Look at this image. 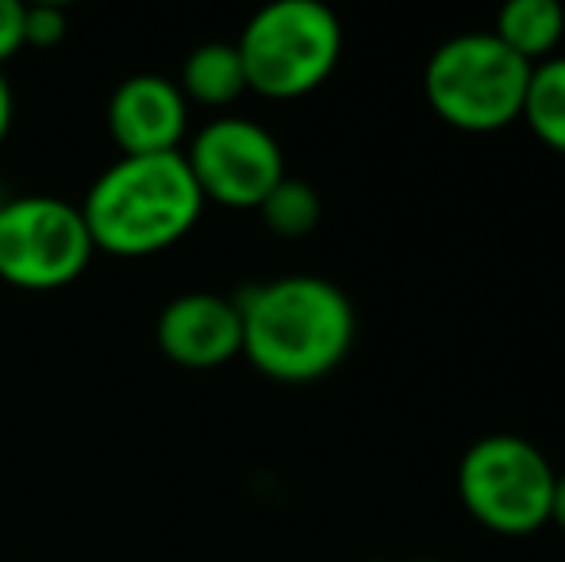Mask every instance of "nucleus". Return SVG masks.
Masks as SVG:
<instances>
[{
    "mask_svg": "<svg viewBox=\"0 0 565 562\" xmlns=\"http://www.w3.org/2000/svg\"><path fill=\"white\" fill-rule=\"evenodd\" d=\"M154 339L166 359L185 370L224 367L243 354L238 305L220 293H181L162 308Z\"/></svg>",
    "mask_w": 565,
    "mask_h": 562,
    "instance_id": "obj_8",
    "label": "nucleus"
},
{
    "mask_svg": "<svg viewBox=\"0 0 565 562\" xmlns=\"http://www.w3.org/2000/svg\"><path fill=\"white\" fill-rule=\"evenodd\" d=\"M66 12L54 4L23 8V46H58L66 39Z\"/></svg>",
    "mask_w": 565,
    "mask_h": 562,
    "instance_id": "obj_14",
    "label": "nucleus"
},
{
    "mask_svg": "<svg viewBox=\"0 0 565 562\" xmlns=\"http://www.w3.org/2000/svg\"><path fill=\"white\" fill-rule=\"evenodd\" d=\"M238 305L243 354L285 385H308L339 370L358 336V312L335 282L285 274L246 289Z\"/></svg>",
    "mask_w": 565,
    "mask_h": 562,
    "instance_id": "obj_1",
    "label": "nucleus"
},
{
    "mask_svg": "<svg viewBox=\"0 0 565 562\" xmlns=\"http://www.w3.org/2000/svg\"><path fill=\"white\" fill-rule=\"evenodd\" d=\"M562 31H565V12L558 0H508L497 12L492 35L512 54H520L527 66H539V62L554 59V46L562 43Z\"/></svg>",
    "mask_w": 565,
    "mask_h": 562,
    "instance_id": "obj_10",
    "label": "nucleus"
},
{
    "mask_svg": "<svg viewBox=\"0 0 565 562\" xmlns=\"http://www.w3.org/2000/svg\"><path fill=\"white\" fill-rule=\"evenodd\" d=\"M551 458L531 439L497 432L477 439L458 463V494L466 512L497 536H535L551 524L554 501Z\"/></svg>",
    "mask_w": 565,
    "mask_h": 562,
    "instance_id": "obj_5",
    "label": "nucleus"
},
{
    "mask_svg": "<svg viewBox=\"0 0 565 562\" xmlns=\"http://www.w3.org/2000/svg\"><path fill=\"white\" fill-rule=\"evenodd\" d=\"M8 128H12V85H8L4 70H0V142H4Z\"/></svg>",
    "mask_w": 565,
    "mask_h": 562,
    "instance_id": "obj_16",
    "label": "nucleus"
},
{
    "mask_svg": "<svg viewBox=\"0 0 565 562\" xmlns=\"http://www.w3.org/2000/svg\"><path fill=\"white\" fill-rule=\"evenodd\" d=\"M551 520L565 532V474H558L554 481V501H551Z\"/></svg>",
    "mask_w": 565,
    "mask_h": 562,
    "instance_id": "obj_17",
    "label": "nucleus"
},
{
    "mask_svg": "<svg viewBox=\"0 0 565 562\" xmlns=\"http://www.w3.org/2000/svg\"><path fill=\"white\" fill-rule=\"evenodd\" d=\"M531 66L492 31H461L447 39L424 66L431 113L454 131L492 136L520 120Z\"/></svg>",
    "mask_w": 565,
    "mask_h": 562,
    "instance_id": "obj_3",
    "label": "nucleus"
},
{
    "mask_svg": "<svg viewBox=\"0 0 565 562\" xmlns=\"http://www.w3.org/2000/svg\"><path fill=\"white\" fill-rule=\"evenodd\" d=\"M185 162L204 201L227 209H258L269 189L285 178V155L277 139L243 116H220L196 131Z\"/></svg>",
    "mask_w": 565,
    "mask_h": 562,
    "instance_id": "obj_7",
    "label": "nucleus"
},
{
    "mask_svg": "<svg viewBox=\"0 0 565 562\" xmlns=\"http://www.w3.org/2000/svg\"><path fill=\"white\" fill-rule=\"evenodd\" d=\"M258 212H262V224L274 235H281V240H300V235H308L320 224L323 209H320V193H316L308 181L285 173V178L269 189L266 201L258 204Z\"/></svg>",
    "mask_w": 565,
    "mask_h": 562,
    "instance_id": "obj_13",
    "label": "nucleus"
},
{
    "mask_svg": "<svg viewBox=\"0 0 565 562\" xmlns=\"http://www.w3.org/2000/svg\"><path fill=\"white\" fill-rule=\"evenodd\" d=\"M178 89L185 93V100H196V105H209V108L235 105L246 93V70L235 43L196 46L185 59V66H181Z\"/></svg>",
    "mask_w": 565,
    "mask_h": 562,
    "instance_id": "obj_11",
    "label": "nucleus"
},
{
    "mask_svg": "<svg viewBox=\"0 0 565 562\" xmlns=\"http://www.w3.org/2000/svg\"><path fill=\"white\" fill-rule=\"evenodd\" d=\"M97 251L116 258H147L173 247L196 227L204 197L185 150L119 158L108 166L85 204H77Z\"/></svg>",
    "mask_w": 565,
    "mask_h": 562,
    "instance_id": "obj_2",
    "label": "nucleus"
},
{
    "mask_svg": "<svg viewBox=\"0 0 565 562\" xmlns=\"http://www.w3.org/2000/svg\"><path fill=\"white\" fill-rule=\"evenodd\" d=\"M93 251L77 204L58 197H15L0 209V282L15 289H62L82 278Z\"/></svg>",
    "mask_w": 565,
    "mask_h": 562,
    "instance_id": "obj_6",
    "label": "nucleus"
},
{
    "mask_svg": "<svg viewBox=\"0 0 565 562\" xmlns=\"http://www.w3.org/2000/svg\"><path fill=\"white\" fill-rule=\"evenodd\" d=\"M23 46V4L0 0V62Z\"/></svg>",
    "mask_w": 565,
    "mask_h": 562,
    "instance_id": "obj_15",
    "label": "nucleus"
},
{
    "mask_svg": "<svg viewBox=\"0 0 565 562\" xmlns=\"http://www.w3.org/2000/svg\"><path fill=\"white\" fill-rule=\"evenodd\" d=\"M108 131L124 158L173 155L189 131V100L173 82L154 74L127 77L108 105Z\"/></svg>",
    "mask_w": 565,
    "mask_h": 562,
    "instance_id": "obj_9",
    "label": "nucleus"
},
{
    "mask_svg": "<svg viewBox=\"0 0 565 562\" xmlns=\"http://www.w3.org/2000/svg\"><path fill=\"white\" fill-rule=\"evenodd\" d=\"M520 120L527 124L531 136L539 142H546L551 150L565 155V59L562 54L531 66Z\"/></svg>",
    "mask_w": 565,
    "mask_h": 562,
    "instance_id": "obj_12",
    "label": "nucleus"
},
{
    "mask_svg": "<svg viewBox=\"0 0 565 562\" xmlns=\"http://www.w3.org/2000/svg\"><path fill=\"white\" fill-rule=\"evenodd\" d=\"M4 204H8V197H4V193H0V209H4Z\"/></svg>",
    "mask_w": 565,
    "mask_h": 562,
    "instance_id": "obj_18",
    "label": "nucleus"
},
{
    "mask_svg": "<svg viewBox=\"0 0 565 562\" xmlns=\"http://www.w3.org/2000/svg\"><path fill=\"white\" fill-rule=\"evenodd\" d=\"M416 562H439V559H416Z\"/></svg>",
    "mask_w": 565,
    "mask_h": 562,
    "instance_id": "obj_19",
    "label": "nucleus"
},
{
    "mask_svg": "<svg viewBox=\"0 0 565 562\" xmlns=\"http://www.w3.org/2000/svg\"><path fill=\"white\" fill-rule=\"evenodd\" d=\"M235 51L246 70V89L266 100H297L335 74L342 28L320 0H274L250 15Z\"/></svg>",
    "mask_w": 565,
    "mask_h": 562,
    "instance_id": "obj_4",
    "label": "nucleus"
}]
</instances>
